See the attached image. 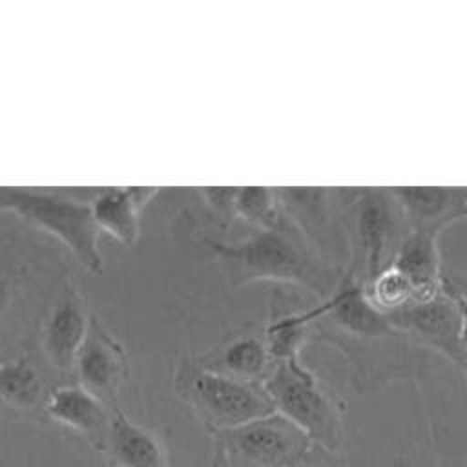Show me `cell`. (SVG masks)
Segmentation results:
<instances>
[{
    "label": "cell",
    "mask_w": 467,
    "mask_h": 467,
    "mask_svg": "<svg viewBox=\"0 0 467 467\" xmlns=\"http://www.w3.org/2000/svg\"><path fill=\"white\" fill-rule=\"evenodd\" d=\"M310 341L336 348L348 368L356 392L367 394L394 381H416L431 354L409 341L389 317L376 310L347 272L336 290L312 305Z\"/></svg>",
    "instance_id": "6da1fadb"
},
{
    "label": "cell",
    "mask_w": 467,
    "mask_h": 467,
    "mask_svg": "<svg viewBox=\"0 0 467 467\" xmlns=\"http://www.w3.org/2000/svg\"><path fill=\"white\" fill-rule=\"evenodd\" d=\"M204 244L234 286L272 281L277 286L305 288L321 301L336 290L345 274L325 259L290 221L275 230H254L235 243L206 237Z\"/></svg>",
    "instance_id": "7a4b0ae2"
},
{
    "label": "cell",
    "mask_w": 467,
    "mask_h": 467,
    "mask_svg": "<svg viewBox=\"0 0 467 467\" xmlns=\"http://www.w3.org/2000/svg\"><path fill=\"white\" fill-rule=\"evenodd\" d=\"M64 279V265L46 244L0 230V359L40 332Z\"/></svg>",
    "instance_id": "3957f363"
},
{
    "label": "cell",
    "mask_w": 467,
    "mask_h": 467,
    "mask_svg": "<svg viewBox=\"0 0 467 467\" xmlns=\"http://www.w3.org/2000/svg\"><path fill=\"white\" fill-rule=\"evenodd\" d=\"M345 230V272L367 285L392 263L409 224L392 188H347Z\"/></svg>",
    "instance_id": "277c9868"
},
{
    "label": "cell",
    "mask_w": 467,
    "mask_h": 467,
    "mask_svg": "<svg viewBox=\"0 0 467 467\" xmlns=\"http://www.w3.org/2000/svg\"><path fill=\"white\" fill-rule=\"evenodd\" d=\"M275 412L297 425L314 445L337 452L345 440L347 403L301 358L275 361L263 381Z\"/></svg>",
    "instance_id": "5b68a950"
},
{
    "label": "cell",
    "mask_w": 467,
    "mask_h": 467,
    "mask_svg": "<svg viewBox=\"0 0 467 467\" xmlns=\"http://www.w3.org/2000/svg\"><path fill=\"white\" fill-rule=\"evenodd\" d=\"M173 389L212 436L275 412L263 383L215 374L201 367L195 358L179 363Z\"/></svg>",
    "instance_id": "8992f818"
},
{
    "label": "cell",
    "mask_w": 467,
    "mask_h": 467,
    "mask_svg": "<svg viewBox=\"0 0 467 467\" xmlns=\"http://www.w3.org/2000/svg\"><path fill=\"white\" fill-rule=\"evenodd\" d=\"M0 212L15 213L57 237L89 274L104 272L99 250L100 232L88 201L42 188H0Z\"/></svg>",
    "instance_id": "52a82bcc"
},
{
    "label": "cell",
    "mask_w": 467,
    "mask_h": 467,
    "mask_svg": "<svg viewBox=\"0 0 467 467\" xmlns=\"http://www.w3.org/2000/svg\"><path fill=\"white\" fill-rule=\"evenodd\" d=\"M230 467H290L312 449L310 438L279 412L212 436Z\"/></svg>",
    "instance_id": "ba28073f"
},
{
    "label": "cell",
    "mask_w": 467,
    "mask_h": 467,
    "mask_svg": "<svg viewBox=\"0 0 467 467\" xmlns=\"http://www.w3.org/2000/svg\"><path fill=\"white\" fill-rule=\"evenodd\" d=\"M288 221L332 265L347 266V188H277Z\"/></svg>",
    "instance_id": "9c48e42d"
},
{
    "label": "cell",
    "mask_w": 467,
    "mask_h": 467,
    "mask_svg": "<svg viewBox=\"0 0 467 467\" xmlns=\"http://www.w3.org/2000/svg\"><path fill=\"white\" fill-rule=\"evenodd\" d=\"M394 328H398L416 347L443 356L463 376L467 374V358L460 341V308L443 279L440 292L427 299H412L403 308L387 316Z\"/></svg>",
    "instance_id": "30bf717a"
},
{
    "label": "cell",
    "mask_w": 467,
    "mask_h": 467,
    "mask_svg": "<svg viewBox=\"0 0 467 467\" xmlns=\"http://www.w3.org/2000/svg\"><path fill=\"white\" fill-rule=\"evenodd\" d=\"M128 354L124 345L91 314L86 337L75 359L73 372L80 387L89 390L109 409H119V392L128 378Z\"/></svg>",
    "instance_id": "8fae6325"
},
{
    "label": "cell",
    "mask_w": 467,
    "mask_h": 467,
    "mask_svg": "<svg viewBox=\"0 0 467 467\" xmlns=\"http://www.w3.org/2000/svg\"><path fill=\"white\" fill-rule=\"evenodd\" d=\"M89 317L84 296L66 275L40 328L42 352L55 370L62 374L73 372Z\"/></svg>",
    "instance_id": "7c38bea8"
},
{
    "label": "cell",
    "mask_w": 467,
    "mask_h": 467,
    "mask_svg": "<svg viewBox=\"0 0 467 467\" xmlns=\"http://www.w3.org/2000/svg\"><path fill=\"white\" fill-rule=\"evenodd\" d=\"M44 416L82 436L99 452H104L113 409L78 383L51 387Z\"/></svg>",
    "instance_id": "4fadbf2b"
},
{
    "label": "cell",
    "mask_w": 467,
    "mask_h": 467,
    "mask_svg": "<svg viewBox=\"0 0 467 467\" xmlns=\"http://www.w3.org/2000/svg\"><path fill=\"white\" fill-rule=\"evenodd\" d=\"M197 363L215 374L241 381L263 383L274 368L263 328L243 327L228 334L212 350L195 356Z\"/></svg>",
    "instance_id": "5bb4252c"
},
{
    "label": "cell",
    "mask_w": 467,
    "mask_h": 467,
    "mask_svg": "<svg viewBox=\"0 0 467 467\" xmlns=\"http://www.w3.org/2000/svg\"><path fill=\"white\" fill-rule=\"evenodd\" d=\"M409 230L441 234L452 223L467 217L465 188H392Z\"/></svg>",
    "instance_id": "9a60e30c"
},
{
    "label": "cell",
    "mask_w": 467,
    "mask_h": 467,
    "mask_svg": "<svg viewBox=\"0 0 467 467\" xmlns=\"http://www.w3.org/2000/svg\"><path fill=\"white\" fill-rule=\"evenodd\" d=\"M159 188H104L95 192L91 204L93 221L104 232L126 246H133L140 237V212L157 195Z\"/></svg>",
    "instance_id": "2e32d148"
},
{
    "label": "cell",
    "mask_w": 467,
    "mask_h": 467,
    "mask_svg": "<svg viewBox=\"0 0 467 467\" xmlns=\"http://www.w3.org/2000/svg\"><path fill=\"white\" fill-rule=\"evenodd\" d=\"M412 286L414 299H427L443 286L440 234L409 230L390 263Z\"/></svg>",
    "instance_id": "e0dca14e"
},
{
    "label": "cell",
    "mask_w": 467,
    "mask_h": 467,
    "mask_svg": "<svg viewBox=\"0 0 467 467\" xmlns=\"http://www.w3.org/2000/svg\"><path fill=\"white\" fill-rule=\"evenodd\" d=\"M104 454L115 467H168L159 438L131 421L120 409L113 410Z\"/></svg>",
    "instance_id": "ac0fdd59"
},
{
    "label": "cell",
    "mask_w": 467,
    "mask_h": 467,
    "mask_svg": "<svg viewBox=\"0 0 467 467\" xmlns=\"http://www.w3.org/2000/svg\"><path fill=\"white\" fill-rule=\"evenodd\" d=\"M49 390L27 354L0 359V405L22 414H44Z\"/></svg>",
    "instance_id": "d6986e66"
},
{
    "label": "cell",
    "mask_w": 467,
    "mask_h": 467,
    "mask_svg": "<svg viewBox=\"0 0 467 467\" xmlns=\"http://www.w3.org/2000/svg\"><path fill=\"white\" fill-rule=\"evenodd\" d=\"M235 213L237 219L252 224L254 230H275L288 223L277 188H237Z\"/></svg>",
    "instance_id": "ffe728a7"
},
{
    "label": "cell",
    "mask_w": 467,
    "mask_h": 467,
    "mask_svg": "<svg viewBox=\"0 0 467 467\" xmlns=\"http://www.w3.org/2000/svg\"><path fill=\"white\" fill-rule=\"evenodd\" d=\"M363 292L368 303L385 316L403 308L414 299L410 283L392 265H389L367 285H363Z\"/></svg>",
    "instance_id": "44dd1931"
},
{
    "label": "cell",
    "mask_w": 467,
    "mask_h": 467,
    "mask_svg": "<svg viewBox=\"0 0 467 467\" xmlns=\"http://www.w3.org/2000/svg\"><path fill=\"white\" fill-rule=\"evenodd\" d=\"M235 193L237 188H201L208 217L217 228L226 230L237 219Z\"/></svg>",
    "instance_id": "7402d4cb"
},
{
    "label": "cell",
    "mask_w": 467,
    "mask_h": 467,
    "mask_svg": "<svg viewBox=\"0 0 467 467\" xmlns=\"http://www.w3.org/2000/svg\"><path fill=\"white\" fill-rule=\"evenodd\" d=\"M290 467H348V463L337 452L312 445L306 456Z\"/></svg>",
    "instance_id": "603a6c76"
},
{
    "label": "cell",
    "mask_w": 467,
    "mask_h": 467,
    "mask_svg": "<svg viewBox=\"0 0 467 467\" xmlns=\"http://www.w3.org/2000/svg\"><path fill=\"white\" fill-rule=\"evenodd\" d=\"M447 283V281H445ZM449 286V285H447ZM451 288V286H449ZM456 303H458V308H460V319H462V327H460V341H462V348H463V354L467 358V297L458 294L454 288H451Z\"/></svg>",
    "instance_id": "cb8c5ba5"
},
{
    "label": "cell",
    "mask_w": 467,
    "mask_h": 467,
    "mask_svg": "<svg viewBox=\"0 0 467 467\" xmlns=\"http://www.w3.org/2000/svg\"><path fill=\"white\" fill-rule=\"evenodd\" d=\"M443 279L451 288H454L458 294L467 297V272H458V270H445Z\"/></svg>",
    "instance_id": "d4e9b609"
},
{
    "label": "cell",
    "mask_w": 467,
    "mask_h": 467,
    "mask_svg": "<svg viewBox=\"0 0 467 467\" xmlns=\"http://www.w3.org/2000/svg\"><path fill=\"white\" fill-rule=\"evenodd\" d=\"M210 467H230L223 451L215 445H213V454H212V460H210Z\"/></svg>",
    "instance_id": "484cf974"
},
{
    "label": "cell",
    "mask_w": 467,
    "mask_h": 467,
    "mask_svg": "<svg viewBox=\"0 0 467 467\" xmlns=\"http://www.w3.org/2000/svg\"><path fill=\"white\" fill-rule=\"evenodd\" d=\"M465 202H467V188H465Z\"/></svg>",
    "instance_id": "4316f807"
},
{
    "label": "cell",
    "mask_w": 467,
    "mask_h": 467,
    "mask_svg": "<svg viewBox=\"0 0 467 467\" xmlns=\"http://www.w3.org/2000/svg\"><path fill=\"white\" fill-rule=\"evenodd\" d=\"M465 379H467V374H465Z\"/></svg>",
    "instance_id": "83f0119b"
}]
</instances>
